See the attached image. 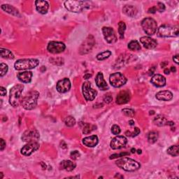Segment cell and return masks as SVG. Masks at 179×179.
Masks as SVG:
<instances>
[{"instance_id":"60d3db41","label":"cell","mask_w":179,"mask_h":179,"mask_svg":"<svg viewBox=\"0 0 179 179\" xmlns=\"http://www.w3.org/2000/svg\"><path fill=\"white\" fill-rule=\"evenodd\" d=\"M81 156L80 155V153L78 151H73L70 153V157L71 159H73V160H78L79 158V157Z\"/></svg>"},{"instance_id":"b9f144b4","label":"cell","mask_w":179,"mask_h":179,"mask_svg":"<svg viewBox=\"0 0 179 179\" xmlns=\"http://www.w3.org/2000/svg\"><path fill=\"white\" fill-rule=\"evenodd\" d=\"M126 155H129V153H122L121 154H114L110 156V159H114L116 158V157H124L126 156Z\"/></svg>"},{"instance_id":"1f68e13d","label":"cell","mask_w":179,"mask_h":179,"mask_svg":"<svg viewBox=\"0 0 179 179\" xmlns=\"http://www.w3.org/2000/svg\"><path fill=\"white\" fill-rule=\"evenodd\" d=\"M167 153L173 157L178 156L179 154L178 146H177V145H175V146H170L167 150Z\"/></svg>"},{"instance_id":"277c9868","label":"cell","mask_w":179,"mask_h":179,"mask_svg":"<svg viewBox=\"0 0 179 179\" xmlns=\"http://www.w3.org/2000/svg\"><path fill=\"white\" fill-rule=\"evenodd\" d=\"M24 89V86L21 84L14 85L10 90L9 103L12 106L17 107L19 106L21 100L22 92Z\"/></svg>"},{"instance_id":"d6986e66","label":"cell","mask_w":179,"mask_h":179,"mask_svg":"<svg viewBox=\"0 0 179 179\" xmlns=\"http://www.w3.org/2000/svg\"><path fill=\"white\" fill-rule=\"evenodd\" d=\"M95 82L97 84V86L100 88L101 90H106L109 89V86L107 85L106 81L104 79V76L102 72H99L96 76L95 78Z\"/></svg>"},{"instance_id":"d6a6232c","label":"cell","mask_w":179,"mask_h":179,"mask_svg":"<svg viewBox=\"0 0 179 179\" xmlns=\"http://www.w3.org/2000/svg\"><path fill=\"white\" fill-rule=\"evenodd\" d=\"M126 29V25L125 23L121 21L118 23V34L120 36V39H123L124 38V34H125V31Z\"/></svg>"},{"instance_id":"db71d44e","label":"cell","mask_w":179,"mask_h":179,"mask_svg":"<svg viewBox=\"0 0 179 179\" xmlns=\"http://www.w3.org/2000/svg\"><path fill=\"white\" fill-rule=\"evenodd\" d=\"M171 71H172V72H176V69L175 67H171Z\"/></svg>"},{"instance_id":"816d5d0a","label":"cell","mask_w":179,"mask_h":179,"mask_svg":"<svg viewBox=\"0 0 179 179\" xmlns=\"http://www.w3.org/2000/svg\"><path fill=\"white\" fill-rule=\"evenodd\" d=\"M164 73H165V74H169V73H170V69H165V71H164Z\"/></svg>"},{"instance_id":"7c38bea8","label":"cell","mask_w":179,"mask_h":179,"mask_svg":"<svg viewBox=\"0 0 179 179\" xmlns=\"http://www.w3.org/2000/svg\"><path fill=\"white\" fill-rule=\"evenodd\" d=\"M102 32L105 40L109 43H114L117 41V37L112 27H104L102 28Z\"/></svg>"},{"instance_id":"6da1fadb","label":"cell","mask_w":179,"mask_h":179,"mask_svg":"<svg viewBox=\"0 0 179 179\" xmlns=\"http://www.w3.org/2000/svg\"><path fill=\"white\" fill-rule=\"evenodd\" d=\"M118 167L126 172H135L141 167L140 163L129 157H123L115 162Z\"/></svg>"},{"instance_id":"4fadbf2b","label":"cell","mask_w":179,"mask_h":179,"mask_svg":"<svg viewBox=\"0 0 179 179\" xmlns=\"http://www.w3.org/2000/svg\"><path fill=\"white\" fill-rule=\"evenodd\" d=\"M40 145L38 142H30L27 143L21 148V153L25 156H29L32 154L34 152L37 151L39 148Z\"/></svg>"},{"instance_id":"bcb514c9","label":"cell","mask_w":179,"mask_h":179,"mask_svg":"<svg viewBox=\"0 0 179 179\" xmlns=\"http://www.w3.org/2000/svg\"><path fill=\"white\" fill-rule=\"evenodd\" d=\"M156 11H157L156 6H153V7H151L148 9L149 13H155Z\"/></svg>"},{"instance_id":"7bdbcfd3","label":"cell","mask_w":179,"mask_h":179,"mask_svg":"<svg viewBox=\"0 0 179 179\" xmlns=\"http://www.w3.org/2000/svg\"><path fill=\"white\" fill-rule=\"evenodd\" d=\"M112 100H113V97H111V95L110 94H106V95L104 96V102L105 103H106V104H109V103L111 102V101H112Z\"/></svg>"},{"instance_id":"cb8c5ba5","label":"cell","mask_w":179,"mask_h":179,"mask_svg":"<svg viewBox=\"0 0 179 179\" xmlns=\"http://www.w3.org/2000/svg\"><path fill=\"white\" fill-rule=\"evenodd\" d=\"M156 98L160 101H170L173 98V94L172 92L168 90H163L157 92L156 94Z\"/></svg>"},{"instance_id":"e0dca14e","label":"cell","mask_w":179,"mask_h":179,"mask_svg":"<svg viewBox=\"0 0 179 179\" xmlns=\"http://www.w3.org/2000/svg\"><path fill=\"white\" fill-rule=\"evenodd\" d=\"M140 41L143 45H144V48H147V49H153L156 47L157 45V42L156 40L149 37H143L140 39Z\"/></svg>"},{"instance_id":"603a6c76","label":"cell","mask_w":179,"mask_h":179,"mask_svg":"<svg viewBox=\"0 0 179 179\" xmlns=\"http://www.w3.org/2000/svg\"><path fill=\"white\" fill-rule=\"evenodd\" d=\"M32 72L31 71H22L17 74V77L21 82L24 83H29L31 81L32 78Z\"/></svg>"},{"instance_id":"836d02e7","label":"cell","mask_w":179,"mask_h":179,"mask_svg":"<svg viewBox=\"0 0 179 179\" xmlns=\"http://www.w3.org/2000/svg\"><path fill=\"white\" fill-rule=\"evenodd\" d=\"M111 55V52L109 51V50H106V51L101 52V53H99L97 55V59L100 61L104 60H106V59L109 58Z\"/></svg>"},{"instance_id":"f5cc1de1","label":"cell","mask_w":179,"mask_h":179,"mask_svg":"<svg viewBox=\"0 0 179 179\" xmlns=\"http://www.w3.org/2000/svg\"><path fill=\"white\" fill-rule=\"evenodd\" d=\"M129 124L131 126L134 125V121H132V120H130V121H129Z\"/></svg>"},{"instance_id":"30bf717a","label":"cell","mask_w":179,"mask_h":179,"mask_svg":"<svg viewBox=\"0 0 179 179\" xmlns=\"http://www.w3.org/2000/svg\"><path fill=\"white\" fill-rule=\"evenodd\" d=\"M111 85L114 88H121L127 82V79L121 73L117 72L111 74L109 77Z\"/></svg>"},{"instance_id":"ab89813d","label":"cell","mask_w":179,"mask_h":179,"mask_svg":"<svg viewBox=\"0 0 179 179\" xmlns=\"http://www.w3.org/2000/svg\"><path fill=\"white\" fill-rule=\"evenodd\" d=\"M121 128L118 125H113L112 128H111V132H112V133L113 134H115V135H118V134H119L121 133Z\"/></svg>"},{"instance_id":"ac0fdd59","label":"cell","mask_w":179,"mask_h":179,"mask_svg":"<svg viewBox=\"0 0 179 179\" xmlns=\"http://www.w3.org/2000/svg\"><path fill=\"white\" fill-rule=\"evenodd\" d=\"M35 6L37 11L42 15L47 13L48 8H49V4L46 1L37 0L35 1Z\"/></svg>"},{"instance_id":"5b68a950","label":"cell","mask_w":179,"mask_h":179,"mask_svg":"<svg viewBox=\"0 0 179 179\" xmlns=\"http://www.w3.org/2000/svg\"><path fill=\"white\" fill-rule=\"evenodd\" d=\"M39 64L37 59H21L17 60L14 64V67L16 70H28L34 69Z\"/></svg>"},{"instance_id":"ba28073f","label":"cell","mask_w":179,"mask_h":179,"mask_svg":"<svg viewBox=\"0 0 179 179\" xmlns=\"http://www.w3.org/2000/svg\"><path fill=\"white\" fill-rule=\"evenodd\" d=\"M39 132L35 128H31L26 130L21 137L22 142L26 143L37 142L39 140Z\"/></svg>"},{"instance_id":"5bb4252c","label":"cell","mask_w":179,"mask_h":179,"mask_svg":"<svg viewBox=\"0 0 179 179\" xmlns=\"http://www.w3.org/2000/svg\"><path fill=\"white\" fill-rule=\"evenodd\" d=\"M127 143V139L123 136H118L113 138L111 142L110 146L111 148L113 150H118L121 149L125 146Z\"/></svg>"},{"instance_id":"e575fe53","label":"cell","mask_w":179,"mask_h":179,"mask_svg":"<svg viewBox=\"0 0 179 179\" xmlns=\"http://www.w3.org/2000/svg\"><path fill=\"white\" fill-rule=\"evenodd\" d=\"M64 123L67 127H73L76 124V120L72 116H67L64 119Z\"/></svg>"},{"instance_id":"74e56055","label":"cell","mask_w":179,"mask_h":179,"mask_svg":"<svg viewBox=\"0 0 179 179\" xmlns=\"http://www.w3.org/2000/svg\"><path fill=\"white\" fill-rule=\"evenodd\" d=\"M92 127H93V126H92L90 124L85 123V125H84V127L83 129V133L85 134H88L90 133V132H92V130H94V129H92Z\"/></svg>"},{"instance_id":"ffe728a7","label":"cell","mask_w":179,"mask_h":179,"mask_svg":"<svg viewBox=\"0 0 179 179\" xmlns=\"http://www.w3.org/2000/svg\"><path fill=\"white\" fill-rule=\"evenodd\" d=\"M130 100V94L127 90H123L120 92L116 97V103L118 104H125Z\"/></svg>"},{"instance_id":"3957f363","label":"cell","mask_w":179,"mask_h":179,"mask_svg":"<svg viewBox=\"0 0 179 179\" xmlns=\"http://www.w3.org/2000/svg\"><path fill=\"white\" fill-rule=\"evenodd\" d=\"M64 6L70 12L81 13L84 10L89 9L90 3L85 1H66Z\"/></svg>"},{"instance_id":"4dcf8cb0","label":"cell","mask_w":179,"mask_h":179,"mask_svg":"<svg viewBox=\"0 0 179 179\" xmlns=\"http://www.w3.org/2000/svg\"><path fill=\"white\" fill-rule=\"evenodd\" d=\"M128 48L130 50H133V51H137V50H140L141 46L137 41L133 40V41H130L128 44Z\"/></svg>"},{"instance_id":"11a10c76","label":"cell","mask_w":179,"mask_h":179,"mask_svg":"<svg viewBox=\"0 0 179 179\" xmlns=\"http://www.w3.org/2000/svg\"><path fill=\"white\" fill-rule=\"evenodd\" d=\"M137 153H138V154H142V151L140 150V149H139V150H137Z\"/></svg>"},{"instance_id":"c3c4849f","label":"cell","mask_w":179,"mask_h":179,"mask_svg":"<svg viewBox=\"0 0 179 179\" xmlns=\"http://www.w3.org/2000/svg\"><path fill=\"white\" fill-rule=\"evenodd\" d=\"M173 60L175 62L176 64H178V55H176L175 56L173 57Z\"/></svg>"},{"instance_id":"f907efd6","label":"cell","mask_w":179,"mask_h":179,"mask_svg":"<svg viewBox=\"0 0 179 179\" xmlns=\"http://www.w3.org/2000/svg\"><path fill=\"white\" fill-rule=\"evenodd\" d=\"M91 76H92V74H89V73H87V74H85V76H84V79H90V78Z\"/></svg>"},{"instance_id":"f1b7e54d","label":"cell","mask_w":179,"mask_h":179,"mask_svg":"<svg viewBox=\"0 0 179 179\" xmlns=\"http://www.w3.org/2000/svg\"><path fill=\"white\" fill-rule=\"evenodd\" d=\"M159 137L158 132L155 131H152L149 132L148 134V141L150 144H154L157 141Z\"/></svg>"},{"instance_id":"52a82bcc","label":"cell","mask_w":179,"mask_h":179,"mask_svg":"<svg viewBox=\"0 0 179 179\" xmlns=\"http://www.w3.org/2000/svg\"><path fill=\"white\" fill-rule=\"evenodd\" d=\"M142 26L144 31L148 35H153L156 33L157 24L154 19L152 18H146L142 20Z\"/></svg>"},{"instance_id":"9a60e30c","label":"cell","mask_w":179,"mask_h":179,"mask_svg":"<svg viewBox=\"0 0 179 179\" xmlns=\"http://www.w3.org/2000/svg\"><path fill=\"white\" fill-rule=\"evenodd\" d=\"M71 88V81L67 78H64L57 83L56 89L60 93H65Z\"/></svg>"},{"instance_id":"2e32d148","label":"cell","mask_w":179,"mask_h":179,"mask_svg":"<svg viewBox=\"0 0 179 179\" xmlns=\"http://www.w3.org/2000/svg\"><path fill=\"white\" fill-rule=\"evenodd\" d=\"M94 44V37L92 36H89L87 39H86L85 41H84V43L82 44L80 48V52L81 54H85L88 53V52L90 51V50L92 49V48L93 47Z\"/></svg>"},{"instance_id":"f546056e","label":"cell","mask_w":179,"mask_h":179,"mask_svg":"<svg viewBox=\"0 0 179 179\" xmlns=\"http://www.w3.org/2000/svg\"><path fill=\"white\" fill-rule=\"evenodd\" d=\"M167 118L162 115H157V116L156 118H155V119H154L155 124L158 126L165 125L166 124H167Z\"/></svg>"},{"instance_id":"8fae6325","label":"cell","mask_w":179,"mask_h":179,"mask_svg":"<svg viewBox=\"0 0 179 179\" xmlns=\"http://www.w3.org/2000/svg\"><path fill=\"white\" fill-rule=\"evenodd\" d=\"M66 48V46L62 42L59 41H50L48 43L47 49L51 53L58 54L64 51Z\"/></svg>"},{"instance_id":"8d00e7d4","label":"cell","mask_w":179,"mask_h":179,"mask_svg":"<svg viewBox=\"0 0 179 179\" xmlns=\"http://www.w3.org/2000/svg\"><path fill=\"white\" fill-rule=\"evenodd\" d=\"M140 134V130L138 127H134L133 132H131L130 131L126 132L125 134L128 136H132V137H134V136L139 135Z\"/></svg>"},{"instance_id":"f35d334b","label":"cell","mask_w":179,"mask_h":179,"mask_svg":"<svg viewBox=\"0 0 179 179\" xmlns=\"http://www.w3.org/2000/svg\"><path fill=\"white\" fill-rule=\"evenodd\" d=\"M123 112L125 115L129 117H134L135 115V111L130 109H123Z\"/></svg>"},{"instance_id":"8992f818","label":"cell","mask_w":179,"mask_h":179,"mask_svg":"<svg viewBox=\"0 0 179 179\" xmlns=\"http://www.w3.org/2000/svg\"><path fill=\"white\" fill-rule=\"evenodd\" d=\"M178 27L170 25H161L157 30V35L160 37H176L178 36Z\"/></svg>"},{"instance_id":"7402d4cb","label":"cell","mask_w":179,"mask_h":179,"mask_svg":"<svg viewBox=\"0 0 179 179\" xmlns=\"http://www.w3.org/2000/svg\"><path fill=\"white\" fill-rule=\"evenodd\" d=\"M99 142V139L97 136L92 135L88 137L84 138L83 139V144L87 147L92 148V147L96 146Z\"/></svg>"},{"instance_id":"d4e9b609","label":"cell","mask_w":179,"mask_h":179,"mask_svg":"<svg viewBox=\"0 0 179 179\" xmlns=\"http://www.w3.org/2000/svg\"><path fill=\"white\" fill-rule=\"evenodd\" d=\"M123 11L125 15L129 17H134L137 14L138 10L134 6L125 5L123 8Z\"/></svg>"},{"instance_id":"7a4b0ae2","label":"cell","mask_w":179,"mask_h":179,"mask_svg":"<svg viewBox=\"0 0 179 179\" xmlns=\"http://www.w3.org/2000/svg\"><path fill=\"white\" fill-rule=\"evenodd\" d=\"M39 97V92L35 91V90L29 92L22 100L21 104H22V107L25 110H32L37 106Z\"/></svg>"},{"instance_id":"d590c367","label":"cell","mask_w":179,"mask_h":179,"mask_svg":"<svg viewBox=\"0 0 179 179\" xmlns=\"http://www.w3.org/2000/svg\"><path fill=\"white\" fill-rule=\"evenodd\" d=\"M8 69V67L7 64H4V63H1V64H0V71H1L0 76H1V77H3L7 73Z\"/></svg>"},{"instance_id":"4316f807","label":"cell","mask_w":179,"mask_h":179,"mask_svg":"<svg viewBox=\"0 0 179 179\" xmlns=\"http://www.w3.org/2000/svg\"><path fill=\"white\" fill-rule=\"evenodd\" d=\"M60 166L62 169L66 170L67 172H71L76 167L75 163L71 160H63L60 163Z\"/></svg>"},{"instance_id":"9f6ffc18","label":"cell","mask_w":179,"mask_h":179,"mask_svg":"<svg viewBox=\"0 0 179 179\" xmlns=\"http://www.w3.org/2000/svg\"><path fill=\"white\" fill-rule=\"evenodd\" d=\"M131 151H132V153H136V149H135V148H132V149H131Z\"/></svg>"},{"instance_id":"7dc6e473","label":"cell","mask_w":179,"mask_h":179,"mask_svg":"<svg viewBox=\"0 0 179 179\" xmlns=\"http://www.w3.org/2000/svg\"><path fill=\"white\" fill-rule=\"evenodd\" d=\"M0 142H1V151H4V148L6 147V142H4V140L3 139H0Z\"/></svg>"},{"instance_id":"ee69618b","label":"cell","mask_w":179,"mask_h":179,"mask_svg":"<svg viewBox=\"0 0 179 179\" xmlns=\"http://www.w3.org/2000/svg\"><path fill=\"white\" fill-rule=\"evenodd\" d=\"M156 8H157V10H159L160 12H163L165 10V4L161 3V2H158V4H157V7Z\"/></svg>"},{"instance_id":"9c48e42d","label":"cell","mask_w":179,"mask_h":179,"mask_svg":"<svg viewBox=\"0 0 179 179\" xmlns=\"http://www.w3.org/2000/svg\"><path fill=\"white\" fill-rule=\"evenodd\" d=\"M82 92H83L84 98L87 101L94 100L97 94V92L92 88L91 83L88 81H86L83 84Z\"/></svg>"},{"instance_id":"83f0119b","label":"cell","mask_w":179,"mask_h":179,"mask_svg":"<svg viewBox=\"0 0 179 179\" xmlns=\"http://www.w3.org/2000/svg\"><path fill=\"white\" fill-rule=\"evenodd\" d=\"M0 53H1V58L6 59H13L14 55L11 51L9 50L5 49V48H0Z\"/></svg>"},{"instance_id":"681fc988","label":"cell","mask_w":179,"mask_h":179,"mask_svg":"<svg viewBox=\"0 0 179 179\" xmlns=\"http://www.w3.org/2000/svg\"><path fill=\"white\" fill-rule=\"evenodd\" d=\"M168 64H169V63H168V62H163L160 64V65H161L162 68H164V67H165Z\"/></svg>"},{"instance_id":"f6af8a7d","label":"cell","mask_w":179,"mask_h":179,"mask_svg":"<svg viewBox=\"0 0 179 179\" xmlns=\"http://www.w3.org/2000/svg\"><path fill=\"white\" fill-rule=\"evenodd\" d=\"M0 92H1V96H4V95H6V88L2 87V86L0 87Z\"/></svg>"},{"instance_id":"44dd1931","label":"cell","mask_w":179,"mask_h":179,"mask_svg":"<svg viewBox=\"0 0 179 179\" xmlns=\"http://www.w3.org/2000/svg\"><path fill=\"white\" fill-rule=\"evenodd\" d=\"M151 82L156 87L161 88L166 85V79L163 75L155 74L152 77Z\"/></svg>"},{"instance_id":"484cf974","label":"cell","mask_w":179,"mask_h":179,"mask_svg":"<svg viewBox=\"0 0 179 179\" xmlns=\"http://www.w3.org/2000/svg\"><path fill=\"white\" fill-rule=\"evenodd\" d=\"M1 8L2 10H4V11H6V13H8L9 14H11L12 16H20L18 10L13 6L10 5V4H2Z\"/></svg>"}]
</instances>
